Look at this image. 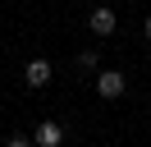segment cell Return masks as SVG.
<instances>
[{
    "label": "cell",
    "mask_w": 151,
    "mask_h": 147,
    "mask_svg": "<svg viewBox=\"0 0 151 147\" xmlns=\"http://www.w3.org/2000/svg\"><path fill=\"white\" fill-rule=\"evenodd\" d=\"M78 69H83V74H96V69H101V55H96L92 46H87V51L78 55Z\"/></svg>",
    "instance_id": "5b68a950"
},
{
    "label": "cell",
    "mask_w": 151,
    "mask_h": 147,
    "mask_svg": "<svg viewBox=\"0 0 151 147\" xmlns=\"http://www.w3.org/2000/svg\"><path fill=\"white\" fill-rule=\"evenodd\" d=\"M114 28H119V14H114L110 5H92L87 9V32L92 37H110Z\"/></svg>",
    "instance_id": "6da1fadb"
},
{
    "label": "cell",
    "mask_w": 151,
    "mask_h": 147,
    "mask_svg": "<svg viewBox=\"0 0 151 147\" xmlns=\"http://www.w3.org/2000/svg\"><path fill=\"white\" fill-rule=\"evenodd\" d=\"M23 83H28V87H46V83H50V60H28Z\"/></svg>",
    "instance_id": "277c9868"
},
{
    "label": "cell",
    "mask_w": 151,
    "mask_h": 147,
    "mask_svg": "<svg viewBox=\"0 0 151 147\" xmlns=\"http://www.w3.org/2000/svg\"><path fill=\"white\" fill-rule=\"evenodd\" d=\"M142 37H147V41H151V14L142 18Z\"/></svg>",
    "instance_id": "8992f818"
},
{
    "label": "cell",
    "mask_w": 151,
    "mask_h": 147,
    "mask_svg": "<svg viewBox=\"0 0 151 147\" xmlns=\"http://www.w3.org/2000/svg\"><path fill=\"white\" fill-rule=\"evenodd\" d=\"M96 92H101L105 101H119L124 92H128V78H124L119 69H96Z\"/></svg>",
    "instance_id": "7a4b0ae2"
},
{
    "label": "cell",
    "mask_w": 151,
    "mask_h": 147,
    "mask_svg": "<svg viewBox=\"0 0 151 147\" xmlns=\"http://www.w3.org/2000/svg\"><path fill=\"white\" fill-rule=\"evenodd\" d=\"M32 143H37V147H60V143H64V129H60L55 119H41L37 133H32Z\"/></svg>",
    "instance_id": "3957f363"
}]
</instances>
